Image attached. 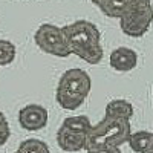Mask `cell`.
<instances>
[{"instance_id":"cell-10","label":"cell","mask_w":153,"mask_h":153,"mask_svg":"<svg viewBox=\"0 0 153 153\" xmlns=\"http://www.w3.org/2000/svg\"><path fill=\"white\" fill-rule=\"evenodd\" d=\"M129 2L130 0H103L98 5V8L104 16L110 19H121L127 6H129Z\"/></svg>"},{"instance_id":"cell-19","label":"cell","mask_w":153,"mask_h":153,"mask_svg":"<svg viewBox=\"0 0 153 153\" xmlns=\"http://www.w3.org/2000/svg\"><path fill=\"white\" fill-rule=\"evenodd\" d=\"M0 68H2V66H0Z\"/></svg>"},{"instance_id":"cell-9","label":"cell","mask_w":153,"mask_h":153,"mask_svg":"<svg viewBox=\"0 0 153 153\" xmlns=\"http://www.w3.org/2000/svg\"><path fill=\"white\" fill-rule=\"evenodd\" d=\"M133 106L132 103H129L127 100H112L107 103L106 109H104V117H110V118H126L130 120L133 117Z\"/></svg>"},{"instance_id":"cell-6","label":"cell","mask_w":153,"mask_h":153,"mask_svg":"<svg viewBox=\"0 0 153 153\" xmlns=\"http://www.w3.org/2000/svg\"><path fill=\"white\" fill-rule=\"evenodd\" d=\"M48 110L40 104H28L19 112V124L25 130L37 132L42 130L48 124Z\"/></svg>"},{"instance_id":"cell-8","label":"cell","mask_w":153,"mask_h":153,"mask_svg":"<svg viewBox=\"0 0 153 153\" xmlns=\"http://www.w3.org/2000/svg\"><path fill=\"white\" fill-rule=\"evenodd\" d=\"M109 63H110L112 69H115V71L129 72V71L135 69L138 65V54L130 48L121 46V48L113 49L110 52Z\"/></svg>"},{"instance_id":"cell-7","label":"cell","mask_w":153,"mask_h":153,"mask_svg":"<svg viewBox=\"0 0 153 153\" xmlns=\"http://www.w3.org/2000/svg\"><path fill=\"white\" fill-rule=\"evenodd\" d=\"M57 144L60 146L61 150L65 152H80L87 149V135L69 130L66 127L60 126V129L57 130Z\"/></svg>"},{"instance_id":"cell-15","label":"cell","mask_w":153,"mask_h":153,"mask_svg":"<svg viewBox=\"0 0 153 153\" xmlns=\"http://www.w3.org/2000/svg\"><path fill=\"white\" fill-rule=\"evenodd\" d=\"M9 135H11V129H9L8 120L5 117V113L0 110V147L6 144V141L9 139Z\"/></svg>"},{"instance_id":"cell-17","label":"cell","mask_w":153,"mask_h":153,"mask_svg":"<svg viewBox=\"0 0 153 153\" xmlns=\"http://www.w3.org/2000/svg\"><path fill=\"white\" fill-rule=\"evenodd\" d=\"M144 153H153V133H152L150 143H149V146H147V149H146V152H144Z\"/></svg>"},{"instance_id":"cell-2","label":"cell","mask_w":153,"mask_h":153,"mask_svg":"<svg viewBox=\"0 0 153 153\" xmlns=\"http://www.w3.org/2000/svg\"><path fill=\"white\" fill-rule=\"evenodd\" d=\"M91 89V75L80 68H72L60 76L55 89V100L60 107L66 110H76L89 97Z\"/></svg>"},{"instance_id":"cell-3","label":"cell","mask_w":153,"mask_h":153,"mask_svg":"<svg viewBox=\"0 0 153 153\" xmlns=\"http://www.w3.org/2000/svg\"><path fill=\"white\" fill-rule=\"evenodd\" d=\"M132 135L130 120L104 117L98 124L92 126L87 133V149L98 147H121L129 143Z\"/></svg>"},{"instance_id":"cell-13","label":"cell","mask_w":153,"mask_h":153,"mask_svg":"<svg viewBox=\"0 0 153 153\" xmlns=\"http://www.w3.org/2000/svg\"><path fill=\"white\" fill-rule=\"evenodd\" d=\"M14 153H51V150L46 143L40 141V139H35V138H29V139H25L23 143H20L19 149Z\"/></svg>"},{"instance_id":"cell-14","label":"cell","mask_w":153,"mask_h":153,"mask_svg":"<svg viewBox=\"0 0 153 153\" xmlns=\"http://www.w3.org/2000/svg\"><path fill=\"white\" fill-rule=\"evenodd\" d=\"M16 54H17V49H16L14 43L0 38V66L11 65L16 58Z\"/></svg>"},{"instance_id":"cell-11","label":"cell","mask_w":153,"mask_h":153,"mask_svg":"<svg viewBox=\"0 0 153 153\" xmlns=\"http://www.w3.org/2000/svg\"><path fill=\"white\" fill-rule=\"evenodd\" d=\"M63 127H66L69 130H74V132H80V133H89L91 130V120H89L86 115H75V117H68L63 120L61 123Z\"/></svg>"},{"instance_id":"cell-1","label":"cell","mask_w":153,"mask_h":153,"mask_svg":"<svg viewBox=\"0 0 153 153\" xmlns=\"http://www.w3.org/2000/svg\"><path fill=\"white\" fill-rule=\"evenodd\" d=\"M72 54L80 57L89 65H98L103 60L104 51L101 46V34L89 20H75L63 26Z\"/></svg>"},{"instance_id":"cell-12","label":"cell","mask_w":153,"mask_h":153,"mask_svg":"<svg viewBox=\"0 0 153 153\" xmlns=\"http://www.w3.org/2000/svg\"><path fill=\"white\" fill-rule=\"evenodd\" d=\"M153 132H147V130H139L130 135L129 139V146L135 153H144L149 143H150V138H152Z\"/></svg>"},{"instance_id":"cell-4","label":"cell","mask_w":153,"mask_h":153,"mask_svg":"<svg viewBox=\"0 0 153 153\" xmlns=\"http://www.w3.org/2000/svg\"><path fill=\"white\" fill-rule=\"evenodd\" d=\"M153 23V5L150 0H130L120 19L121 31L133 38H141Z\"/></svg>"},{"instance_id":"cell-18","label":"cell","mask_w":153,"mask_h":153,"mask_svg":"<svg viewBox=\"0 0 153 153\" xmlns=\"http://www.w3.org/2000/svg\"><path fill=\"white\" fill-rule=\"evenodd\" d=\"M91 2H92V3H95V5H100L101 2H103V0H91Z\"/></svg>"},{"instance_id":"cell-16","label":"cell","mask_w":153,"mask_h":153,"mask_svg":"<svg viewBox=\"0 0 153 153\" xmlns=\"http://www.w3.org/2000/svg\"><path fill=\"white\" fill-rule=\"evenodd\" d=\"M87 153H121V150L120 147H98V149L87 150Z\"/></svg>"},{"instance_id":"cell-5","label":"cell","mask_w":153,"mask_h":153,"mask_svg":"<svg viewBox=\"0 0 153 153\" xmlns=\"http://www.w3.org/2000/svg\"><path fill=\"white\" fill-rule=\"evenodd\" d=\"M34 42L43 52H46L49 55L66 58L72 54L65 29L60 26H55L52 23L40 25L34 34Z\"/></svg>"}]
</instances>
